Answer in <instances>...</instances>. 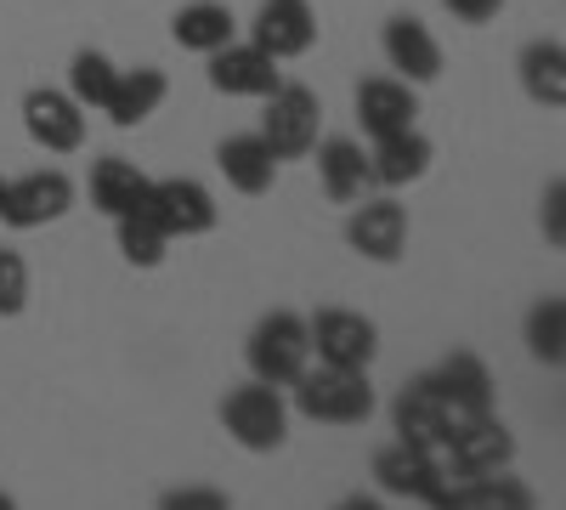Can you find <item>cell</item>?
Returning <instances> with one entry per match:
<instances>
[{"instance_id":"30bf717a","label":"cell","mask_w":566,"mask_h":510,"mask_svg":"<svg viewBox=\"0 0 566 510\" xmlns=\"http://www.w3.org/2000/svg\"><path fill=\"white\" fill-rule=\"evenodd\" d=\"M23 131H29V143L45 148V154H74L85 143V108L69 97V91L34 85L23 97Z\"/></svg>"},{"instance_id":"e0dca14e","label":"cell","mask_w":566,"mask_h":510,"mask_svg":"<svg viewBox=\"0 0 566 510\" xmlns=\"http://www.w3.org/2000/svg\"><path fill=\"white\" fill-rule=\"evenodd\" d=\"M431 159H437L431 136H424L419 125H408V131H391V136H374L368 176H374V188H408V181H419L424 170H431Z\"/></svg>"},{"instance_id":"cb8c5ba5","label":"cell","mask_w":566,"mask_h":510,"mask_svg":"<svg viewBox=\"0 0 566 510\" xmlns=\"http://www.w3.org/2000/svg\"><path fill=\"white\" fill-rule=\"evenodd\" d=\"M522 91L544 108H560L566 103V45L560 40H533L522 45Z\"/></svg>"},{"instance_id":"4316f807","label":"cell","mask_w":566,"mask_h":510,"mask_svg":"<svg viewBox=\"0 0 566 510\" xmlns=\"http://www.w3.org/2000/svg\"><path fill=\"white\" fill-rule=\"evenodd\" d=\"M527 352H533L544 368H560V363H566V301H560V295H544V301L527 312Z\"/></svg>"},{"instance_id":"52a82bcc","label":"cell","mask_w":566,"mask_h":510,"mask_svg":"<svg viewBox=\"0 0 566 510\" xmlns=\"http://www.w3.org/2000/svg\"><path fill=\"white\" fill-rule=\"evenodd\" d=\"M74 210V181L63 170H29L18 181H7V199H0V227H18V233H34V227H52Z\"/></svg>"},{"instance_id":"d6986e66","label":"cell","mask_w":566,"mask_h":510,"mask_svg":"<svg viewBox=\"0 0 566 510\" xmlns=\"http://www.w3.org/2000/svg\"><path fill=\"white\" fill-rule=\"evenodd\" d=\"M216 170L227 176V188H239L250 199L272 194V181H277V159H272V148L261 143L255 131L221 136V143H216Z\"/></svg>"},{"instance_id":"f546056e","label":"cell","mask_w":566,"mask_h":510,"mask_svg":"<svg viewBox=\"0 0 566 510\" xmlns=\"http://www.w3.org/2000/svg\"><path fill=\"white\" fill-rule=\"evenodd\" d=\"M159 510H232V499H227L221 488L187 482V488H165V493H159Z\"/></svg>"},{"instance_id":"7402d4cb","label":"cell","mask_w":566,"mask_h":510,"mask_svg":"<svg viewBox=\"0 0 566 510\" xmlns=\"http://www.w3.org/2000/svg\"><path fill=\"white\" fill-rule=\"evenodd\" d=\"M148 188H154V176H142V170H136L130 159H119V154L97 159V165H91V176H85L91 210H103L108 221L125 216V210H136L142 199H148Z\"/></svg>"},{"instance_id":"2e32d148","label":"cell","mask_w":566,"mask_h":510,"mask_svg":"<svg viewBox=\"0 0 566 510\" xmlns=\"http://www.w3.org/2000/svg\"><path fill=\"white\" fill-rule=\"evenodd\" d=\"M210 85L221 91V97H272V91L283 85V69L261 52V45H221V52H210Z\"/></svg>"},{"instance_id":"7c38bea8","label":"cell","mask_w":566,"mask_h":510,"mask_svg":"<svg viewBox=\"0 0 566 510\" xmlns=\"http://www.w3.org/2000/svg\"><path fill=\"white\" fill-rule=\"evenodd\" d=\"M346 244L363 256V261H402L408 250V210L397 199H357V210L346 216Z\"/></svg>"},{"instance_id":"7a4b0ae2","label":"cell","mask_w":566,"mask_h":510,"mask_svg":"<svg viewBox=\"0 0 566 510\" xmlns=\"http://www.w3.org/2000/svg\"><path fill=\"white\" fill-rule=\"evenodd\" d=\"M221 426L250 454H277L290 443V403H283V386H266V381L232 386L221 397Z\"/></svg>"},{"instance_id":"83f0119b","label":"cell","mask_w":566,"mask_h":510,"mask_svg":"<svg viewBox=\"0 0 566 510\" xmlns=\"http://www.w3.org/2000/svg\"><path fill=\"white\" fill-rule=\"evenodd\" d=\"M470 510H538L533 488L510 471H493V477H476L470 482Z\"/></svg>"},{"instance_id":"ffe728a7","label":"cell","mask_w":566,"mask_h":510,"mask_svg":"<svg viewBox=\"0 0 566 510\" xmlns=\"http://www.w3.org/2000/svg\"><path fill=\"white\" fill-rule=\"evenodd\" d=\"M317 181H323V194L335 199V205L368 199L374 176H368L363 143H352V136H323V143H317Z\"/></svg>"},{"instance_id":"e575fe53","label":"cell","mask_w":566,"mask_h":510,"mask_svg":"<svg viewBox=\"0 0 566 510\" xmlns=\"http://www.w3.org/2000/svg\"><path fill=\"white\" fill-rule=\"evenodd\" d=\"M0 199H7V181H0Z\"/></svg>"},{"instance_id":"ac0fdd59","label":"cell","mask_w":566,"mask_h":510,"mask_svg":"<svg viewBox=\"0 0 566 510\" xmlns=\"http://www.w3.org/2000/svg\"><path fill=\"white\" fill-rule=\"evenodd\" d=\"M357 119L368 131V143L374 136H391V131H408L419 119V97H413V85L397 80V74H374L357 85Z\"/></svg>"},{"instance_id":"3957f363","label":"cell","mask_w":566,"mask_h":510,"mask_svg":"<svg viewBox=\"0 0 566 510\" xmlns=\"http://www.w3.org/2000/svg\"><path fill=\"white\" fill-rule=\"evenodd\" d=\"M244 363H250V375L266 381V386H295V381H301V368L312 363L306 318L290 312V306L266 312L255 330H250V341H244Z\"/></svg>"},{"instance_id":"9c48e42d","label":"cell","mask_w":566,"mask_h":510,"mask_svg":"<svg viewBox=\"0 0 566 510\" xmlns=\"http://www.w3.org/2000/svg\"><path fill=\"white\" fill-rule=\"evenodd\" d=\"M448 477H453V471L442 466V454H437V448L386 443L380 454H374V482H380V493H391V499H413V504H424V499H437V493H442Z\"/></svg>"},{"instance_id":"f1b7e54d","label":"cell","mask_w":566,"mask_h":510,"mask_svg":"<svg viewBox=\"0 0 566 510\" xmlns=\"http://www.w3.org/2000/svg\"><path fill=\"white\" fill-rule=\"evenodd\" d=\"M29 306V261L18 250H0V318H18Z\"/></svg>"},{"instance_id":"8fae6325","label":"cell","mask_w":566,"mask_h":510,"mask_svg":"<svg viewBox=\"0 0 566 510\" xmlns=\"http://www.w3.org/2000/svg\"><path fill=\"white\" fill-rule=\"evenodd\" d=\"M250 34H255L250 45H261L272 63H290L317 45V12H312V0H261Z\"/></svg>"},{"instance_id":"d4e9b609","label":"cell","mask_w":566,"mask_h":510,"mask_svg":"<svg viewBox=\"0 0 566 510\" xmlns=\"http://www.w3.org/2000/svg\"><path fill=\"white\" fill-rule=\"evenodd\" d=\"M114 239H119V256L130 267H159L170 256V233L159 227V216L148 210V199H142L136 210H125V216H114Z\"/></svg>"},{"instance_id":"6da1fadb","label":"cell","mask_w":566,"mask_h":510,"mask_svg":"<svg viewBox=\"0 0 566 510\" xmlns=\"http://www.w3.org/2000/svg\"><path fill=\"white\" fill-rule=\"evenodd\" d=\"M295 408L317 426H363L374 414V386H368V368H328V363H306L301 381L290 386Z\"/></svg>"},{"instance_id":"44dd1931","label":"cell","mask_w":566,"mask_h":510,"mask_svg":"<svg viewBox=\"0 0 566 510\" xmlns=\"http://www.w3.org/2000/svg\"><path fill=\"white\" fill-rule=\"evenodd\" d=\"M170 97V80H165V69H154V63H142V69H119V80H114V97H108V119L119 125V131H136L142 119H154L159 114V103Z\"/></svg>"},{"instance_id":"5b68a950","label":"cell","mask_w":566,"mask_h":510,"mask_svg":"<svg viewBox=\"0 0 566 510\" xmlns=\"http://www.w3.org/2000/svg\"><path fill=\"white\" fill-rule=\"evenodd\" d=\"M442 466L464 482H476V477H493V471H510L515 466V437L510 426L499 420V414H476V420H459L448 426L442 437Z\"/></svg>"},{"instance_id":"277c9868","label":"cell","mask_w":566,"mask_h":510,"mask_svg":"<svg viewBox=\"0 0 566 510\" xmlns=\"http://www.w3.org/2000/svg\"><path fill=\"white\" fill-rule=\"evenodd\" d=\"M266 114H261V143L272 148V159H306L317 148V125H323V103H317V91L301 85V80H283L272 97H261Z\"/></svg>"},{"instance_id":"9a60e30c","label":"cell","mask_w":566,"mask_h":510,"mask_svg":"<svg viewBox=\"0 0 566 510\" xmlns=\"http://www.w3.org/2000/svg\"><path fill=\"white\" fill-rule=\"evenodd\" d=\"M380 45H386V63L397 69V80H408V85H431L442 74V45H437V34L424 29L413 12L386 18Z\"/></svg>"},{"instance_id":"836d02e7","label":"cell","mask_w":566,"mask_h":510,"mask_svg":"<svg viewBox=\"0 0 566 510\" xmlns=\"http://www.w3.org/2000/svg\"><path fill=\"white\" fill-rule=\"evenodd\" d=\"M0 510H18V499H12L7 488H0Z\"/></svg>"},{"instance_id":"603a6c76","label":"cell","mask_w":566,"mask_h":510,"mask_svg":"<svg viewBox=\"0 0 566 510\" xmlns=\"http://www.w3.org/2000/svg\"><path fill=\"white\" fill-rule=\"evenodd\" d=\"M170 34H176L181 52L210 58V52H221V45L239 40V18H232L221 0H187V7L170 18Z\"/></svg>"},{"instance_id":"4fadbf2b","label":"cell","mask_w":566,"mask_h":510,"mask_svg":"<svg viewBox=\"0 0 566 510\" xmlns=\"http://www.w3.org/2000/svg\"><path fill=\"white\" fill-rule=\"evenodd\" d=\"M431 381L448 403V420H476V414H493L499 392H493V375H488V363L476 352H448L437 368H431Z\"/></svg>"},{"instance_id":"1f68e13d","label":"cell","mask_w":566,"mask_h":510,"mask_svg":"<svg viewBox=\"0 0 566 510\" xmlns=\"http://www.w3.org/2000/svg\"><path fill=\"white\" fill-rule=\"evenodd\" d=\"M442 7L459 18V23H470V29H482V23H493L499 12H504V0H442Z\"/></svg>"},{"instance_id":"484cf974","label":"cell","mask_w":566,"mask_h":510,"mask_svg":"<svg viewBox=\"0 0 566 510\" xmlns=\"http://www.w3.org/2000/svg\"><path fill=\"white\" fill-rule=\"evenodd\" d=\"M114 80H119V69H114V58H103V52H74V63H69V97L85 108V114H103L108 108V97H114Z\"/></svg>"},{"instance_id":"ba28073f","label":"cell","mask_w":566,"mask_h":510,"mask_svg":"<svg viewBox=\"0 0 566 510\" xmlns=\"http://www.w3.org/2000/svg\"><path fill=\"white\" fill-rule=\"evenodd\" d=\"M148 210L159 216L170 244L176 239H205V233H216V221H221V205H216V194L205 188L199 176H165V181H154V188H148Z\"/></svg>"},{"instance_id":"5bb4252c","label":"cell","mask_w":566,"mask_h":510,"mask_svg":"<svg viewBox=\"0 0 566 510\" xmlns=\"http://www.w3.org/2000/svg\"><path fill=\"white\" fill-rule=\"evenodd\" d=\"M448 426H453V420H448V403H442L437 381H431V375H413V381L397 392V403H391V431H397V443L442 448Z\"/></svg>"},{"instance_id":"4dcf8cb0","label":"cell","mask_w":566,"mask_h":510,"mask_svg":"<svg viewBox=\"0 0 566 510\" xmlns=\"http://www.w3.org/2000/svg\"><path fill=\"white\" fill-rule=\"evenodd\" d=\"M544 233H549V244L566 239V181L560 176L544 188Z\"/></svg>"},{"instance_id":"d6a6232c","label":"cell","mask_w":566,"mask_h":510,"mask_svg":"<svg viewBox=\"0 0 566 510\" xmlns=\"http://www.w3.org/2000/svg\"><path fill=\"white\" fill-rule=\"evenodd\" d=\"M335 510H386V504L374 499V493H346V499H340Z\"/></svg>"},{"instance_id":"8992f818","label":"cell","mask_w":566,"mask_h":510,"mask_svg":"<svg viewBox=\"0 0 566 510\" xmlns=\"http://www.w3.org/2000/svg\"><path fill=\"white\" fill-rule=\"evenodd\" d=\"M306 341H312V357L328 363V368H368L380 357V330L374 318L352 312V306H317L306 318Z\"/></svg>"}]
</instances>
